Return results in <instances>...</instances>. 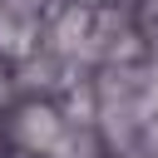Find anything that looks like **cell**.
Returning a JSON list of instances; mask_svg holds the SVG:
<instances>
[{
  "label": "cell",
  "mask_w": 158,
  "mask_h": 158,
  "mask_svg": "<svg viewBox=\"0 0 158 158\" xmlns=\"http://www.w3.org/2000/svg\"><path fill=\"white\" fill-rule=\"evenodd\" d=\"M15 138H20L30 153H54V148L64 143V118H59L49 104H30V109H20Z\"/></svg>",
  "instance_id": "cell-1"
},
{
  "label": "cell",
  "mask_w": 158,
  "mask_h": 158,
  "mask_svg": "<svg viewBox=\"0 0 158 158\" xmlns=\"http://www.w3.org/2000/svg\"><path fill=\"white\" fill-rule=\"evenodd\" d=\"M158 109V64L143 74V114H153Z\"/></svg>",
  "instance_id": "cell-2"
}]
</instances>
